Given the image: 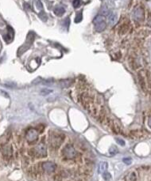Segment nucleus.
<instances>
[{
	"instance_id": "7",
	"label": "nucleus",
	"mask_w": 151,
	"mask_h": 181,
	"mask_svg": "<svg viewBox=\"0 0 151 181\" xmlns=\"http://www.w3.org/2000/svg\"><path fill=\"white\" fill-rule=\"evenodd\" d=\"M133 17L134 19L136 21H142L144 18V15H143V12L142 10V9L138 8L137 10H135V12L133 13Z\"/></svg>"
},
{
	"instance_id": "11",
	"label": "nucleus",
	"mask_w": 151,
	"mask_h": 181,
	"mask_svg": "<svg viewBox=\"0 0 151 181\" xmlns=\"http://www.w3.org/2000/svg\"><path fill=\"white\" fill-rule=\"evenodd\" d=\"M138 79H139V82H140L141 87L142 88V89L144 90V91H146V84L145 82L144 78H143V76H142L141 72H140L139 75H138Z\"/></svg>"
},
{
	"instance_id": "22",
	"label": "nucleus",
	"mask_w": 151,
	"mask_h": 181,
	"mask_svg": "<svg viewBox=\"0 0 151 181\" xmlns=\"http://www.w3.org/2000/svg\"><path fill=\"white\" fill-rule=\"evenodd\" d=\"M73 5L74 8H77L80 5V0H73Z\"/></svg>"
},
{
	"instance_id": "9",
	"label": "nucleus",
	"mask_w": 151,
	"mask_h": 181,
	"mask_svg": "<svg viewBox=\"0 0 151 181\" xmlns=\"http://www.w3.org/2000/svg\"><path fill=\"white\" fill-rule=\"evenodd\" d=\"M108 22L111 25H114L117 22V15L114 13H112L108 17Z\"/></svg>"
},
{
	"instance_id": "8",
	"label": "nucleus",
	"mask_w": 151,
	"mask_h": 181,
	"mask_svg": "<svg viewBox=\"0 0 151 181\" xmlns=\"http://www.w3.org/2000/svg\"><path fill=\"white\" fill-rule=\"evenodd\" d=\"M130 136L132 138H140L142 137H145L146 135V133H145L143 131H132L130 133Z\"/></svg>"
},
{
	"instance_id": "2",
	"label": "nucleus",
	"mask_w": 151,
	"mask_h": 181,
	"mask_svg": "<svg viewBox=\"0 0 151 181\" xmlns=\"http://www.w3.org/2000/svg\"><path fill=\"white\" fill-rule=\"evenodd\" d=\"M62 154L63 156L69 160H72L76 157L77 156V152L76 151L75 148L70 144L66 145L65 147L64 148L63 151H62Z\"/></svg>"
},
{
	"instance_id": "27",
	"label": "nucleus",
	"mask_w": 151,
	"mask_h": 181,
	"mask_svg": "<svg viewBox=\"0 0 151 181\" xmlns=\"http://www.w3.org/2000/svg\"><path fill=\"white\" fill-rule=\"evenodd\" d=\"M69 22H70L69 19L67 18V19L65 20V22H64V25H66V27H68V26L69 25Z\"/></svg>"
},
{
	"instance_id": "23",
	"label": "nucleus",
	"mask_w": 151,
	"mask_h": 181,
	"mask_svg": "<svg viewBox=\"0 0 151 181\" xmlns=\"http://www.w3.org/2000/svg\"><path fill=\"white\" fill-rule=\"evenodd\" d=\"M39 17H41V18L43 20V21H46L47 20V15L44 13V12H41L39 14Z\"/></svg>"
},
{
	"instance_id": "13",
	"label": "nucleus",
	"mask_w": 151,
	"mask_h": 181,
	"mask_svg": "<svg viewBox=\"0 0 151 181\" xmlns=\"http://www.w3.org/2000/svg\"><path fill=\"white\" fill-rule=\"evenodd\" d=\"M107 163L104 161V162H101L99 164V172H104L107 169Z\"/></svg>"
},
{
	"instance_id": "3",
	"label": "nucleus",
	"mask_w": 151,
	"mask_h": 181,
	"mask_svg": "<svg viewBox=\"0 0 151 181\" xmlns=\"http://www.w3.org/2000/svg\"><path fill=\"white\" fill-rule=\"evenodd\" d=\"M33 152V155H35L38 157H45L47 156V150L46 146L44 143H40L34 149H31Z\"/></svg>"
},
{
	"instance_id": "15",
	"label": "nucleus",
	"mask_w": 151,
	"mask_h": 181,
	"mask_svg": "<svg viewBox=\"0 0 151 181\" xmlns=\"http://www.w3.org/2000/svg\"><path fill=\"white\" fill-rule=\"evenodd\" d=\"M53 93V90L52 89H47V88H45V89H42L41 91H40V94L42 95V96H46V95H49L50 93Z\"/></svg>"
},
{
	"instance_id": "14",
	"label": "nucleus",
	"mask_w": 151,
	"mask_h": 181,
	"mask_svg": "<svg viewBox=\"0 0 151 181\" xmlns=\"http://www.w3.org/2000/svg\"><path fill=\"white\" fill-rule=\"evenodd\" d=\"M104 21V17L103 15H98V16H96L95 18H94L93 22H94L95 25H96V24L100 23V22H102Z\"/></svg>"
},
{
	"instance_id": "17",
	"label": "nucleus",
	"mask_w": 151,
	"mask_h": 181,
	"mask_svg": "<svg viewBox=\"0 0 151 181\" xmlns=\"http://www.w3.org/2000/svg\"><path fill=\"white\" fill-rule=\"evenodd\" d=\"M128 31V25H122L119 28V33L120 34H125Z\"/></svg>"
},
{
	"instance_id": "18",
	"label": "nucleus",
	"mask_w": 151,
	"mask_h": 181,
	"mask_svg": "<svg viewBox=\"0 0 151 181\" xmlns=\"http://www.w3.org/2000/svg\"><path fill=\"white\" fill-rule=\"evenodd\" d=\"M118 152H119L118 149H117V147L114 146H111V147L110 148V150H109V153H110V154L112 155V156H113V155H115Z\"/></svg>"
},
{
	"instance_id": "19",
	"label": "nucleus",
	"mask_w": 151,
	"mask_h": 181,
	"mask_svg": "<svg viewBox=\"0 0 151 181\" xmlns=\"http://www.w3.org/2000/svg\"><path fill=\"white\" fill-rule=\"evenodd\" d=\"M82 18H83V16H82V14L80 13L76 17V18H75V22L76 23H79L82 21Z\"/></svg>"
},
{
	"instance_id": "4",
	"label": "nucleus",
	"mask_w": 151,
	"mask_h": 181,
	"mask_svg": "<svg viewBox=\"0 0 151 181\" xmlns=\"http://www.w3.org/2000/svg\"><path fill=\"white\" fill-rule=\"evenodd\" d=\"M26 138L28 143L33 144L38 140V131L36 129H29L26 135Z\"/></svg>"
},
{
	"instance_id": "16",
	"label": "nucleus",
	"mask_w": 151,
	"mask_h": 181,
	"mask_svg": "<svg viewBox=\"0 0 151 181\" xmlns=\"http://www.w3.org/2000/svg\"><path fill=\"white\" fill-rule=\"evenodd\" d=\"M126 181H136V173L131 172L130 175L126 176Z\"/></svg>"
},
{
	"instance_id": "6",
	"label": "nucleus",
	"mask_w": 151,
	"mask_h": 181,
	"mask_svg": "<svg viewBox=\"0 0 151 181\" xmlns=\"http://www.w3.org/2000/svg\"><path fill=\"white\" fill-rule=\"evenodd\" d=\"M41 168L48 173H52L55 171L57 165L54 162L52 161H46V162H43L41 164Z\"/></svg>"
},
{
	"instance_id": "1",
	"label": "nucleus",
	"mask_w": 151,
	"mask_h": 181,
	"mask_svg": "<svg viewBox=\"0 0 151 181\" xmlns=\"http://www.w3.org/2000/svg\"><path fill=\"white\" fill-rule=\"evenodd\" d=\"M64 139V135L62 134L59 133H53L52 135L50 136V144H51V146L53 148H57L61 146V144L63 142Z\"/></svg>"
},
{
	"instance_id": "12",
	"label": "nucleus",
	"mask_w": 151,
	"mask_h": 181,
	"mask_svg": "<svg viewBox=\"0 0 151 181\" xmlns=\"http://www.w3.org/2000/svg\"><path fill=\"white\" fill-rule=\"evenodd\" d=\"M54 13H55V14L57 16L61 17V16H62L65 13V10L63 7H61V6L60 7H57V8L54 9Z\"/></svg>"
},
{
	"instance_id": "10",
	"label": "nucleus",
	"mask_w": 151,
	"mask_h": 181,
	"mask_svg": "<svg viewBox=\"0 0 151 181\" xmlns=\"http://www.w3.org/2000/svg\"><path fill=\"white\" fill-rule=\"evenodd\" d=\"M105 29H106V23H105L104 21L95 25V30H96V32H103Z\"/></svg>"
},
{
	"instance_id": "5",
	"label": "nucleus",
	"mask_w": 151,
	"mask_h": 181,
	"mask_svg": "<svg viewBox=\"0 0 151 181\" xmlns=\"http://www.w3.org/2000/svg\"><path fill=\"white\" fill-rule=\"evenodd\" d=\"M2 155L5 160H9L12 157L13 150L10 144H6L2 147Z\"/></svg>"
},
{
	"instance_id": "21",
	"label": "nucleus",
	"mask_w": 151,
	"mask_h": 181,
	"mask_svg": "<svg viewBox=\"0 0 151 181\" xmlns=\"http://www.w3.org/2000/svg\"><path fill=\"white\" fill-rule=\"evenodd\" d=\"M103 177H104V179L105 180H107V181H108V180H110V179H111V174H110V173H108V172H105V173H104Z\"/></svg>"
},
{
	"instance_id": "25",
	"label": "nucleus",
	"mask_w": 151,
	"mask_h": 181,
	"mask_svg": "<svg viewBox=\"0 0 151 181\" xmlns=\"http://www.w3.org/2000/svg\"><path fill=\"white\" fill-rule=\"evenodd\" d=\"M123 161L126 163V165L131 164V159H130V158H124V159H123Z\"/></svg>"
},
{
	"instance_id": "26",
	"label": "nucleus",
	"mask_w": 151,
	"mask_h": 181,
	"mask_svg": "<svg viewBox=\"0 0 151 181\" xmlns=\"http://www.w3.org/2000/svg\"><path fill=\"white\" fill-rule=\"evenodd\" d=\"M36 3H37V5H38V7L40 8V9H42V5L40 1H38V0H36Z\"/></svg>"
},
{
	"instance_id": "20",
	"label": "nucleus",
	"mask_w": 151,
	"mask_h": 181,
	"mask_svg": "<svg viewBox=\"0 0 151 181\" xmlns=\"http://www.w3.org/2000/svg\"><path fill=\"white\" fill-rule=\"evenodd\" d=\"M100 13H101L102 14H104V15H107L109 11H108V9L106 6H103L101 10H100Z\"/></svg>"
},
{
	"instance_id": "24",
	"label": "nucleus",
	"mask_w": 151,
	"mask_h": 181,
	"mask_svg": "<svg viewBox=\"0 0 151 181\" xmlns=\"http://www.w3.org/2000/svg\"><path fill=\"white\" fill-rule=\"evenodd\" d=\"M115 140H116V142H118V143L120 145V146H125V142H124L123 139L117 138H115Z\"/></svg>"
}]
</instances>
